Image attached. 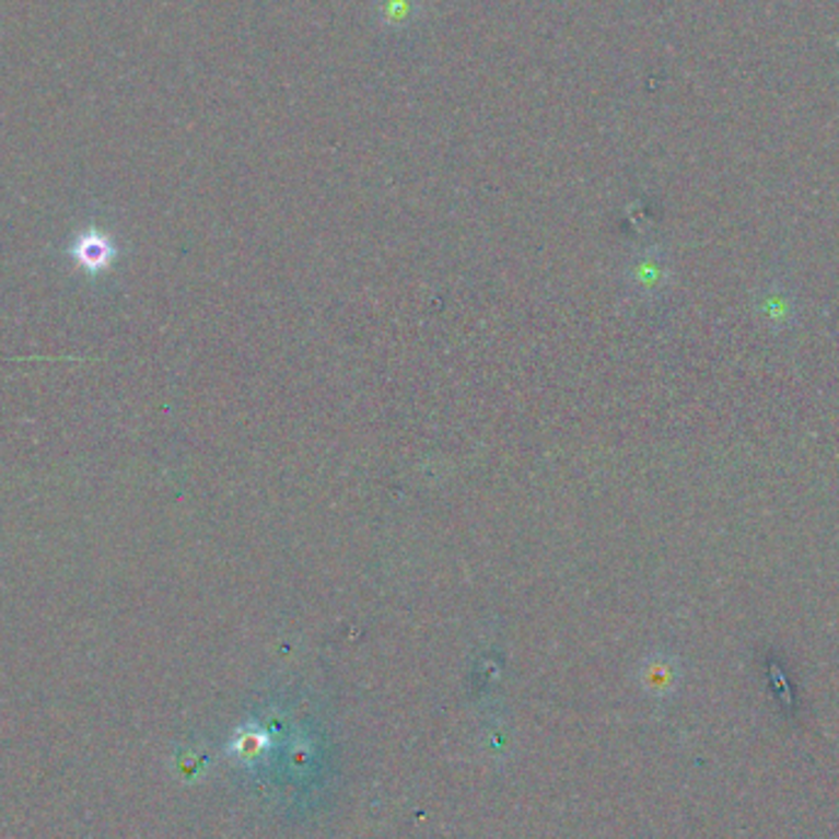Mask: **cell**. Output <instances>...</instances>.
Here are the masks:
<instances>
[{"label":"cell","mask_w":839,"mask_h":839,"mask_svg":"<svg viewBox=\"0 0 839 839\" xmlns=\"http://www.w3.org/2000/svg\"><path fill=\"white\" fill-rule=\"evenodd\" d=\"M766 310H768V317H771L773 322H785L788 317H791V302H788L783 295H768Z\"/></svg>","instance_id":"7a4b0ae2"},{"label":"cell","mask_w":839,"mask_h":839,"mask_svg":"<svg viewBox=\"0 0 839 839\" xmlns=\"http://www.w3.org/2000/svg\"><path fill=\"white\" fill-rule=\"evenodd\" d=\"M116 256V248L110 244V238L101 231L91 229L79 234L72 246V258L77 260L79 268H84L89 272H101L110 266V260Z\"/></svg>","instance_id":"6da1fadb"}]
</instances>
